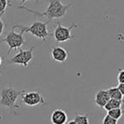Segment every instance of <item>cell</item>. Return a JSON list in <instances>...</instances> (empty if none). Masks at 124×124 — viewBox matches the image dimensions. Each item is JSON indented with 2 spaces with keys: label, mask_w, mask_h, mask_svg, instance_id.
I'll return each instance as SVG.
<instances>
[{
  "label": "cell",
  "mask_w": 124,
  "mask_h": 124,
  "mask_svg": "<svg viewBox=\"0 0 124 124\" xmlns=\"http://www.w3.org/2000/svg\"><path fill=\"white\" fill-rule=\"evenodd\" d=\"M49 23V21H46V22H40V21H33L30 26H21V25H16L13 27L20 28L21 32H28L31 33L33 37L37 38L38 39L42 40V41L45 42L48 38H50L52 36L51 33L48 31V28L47 26Z\"/></svg>",
  "instance_id": "cell-2"
},
{
  "label": "cell",
  "mask_w": 124,
  "mask_h": 124,
  "mask_svg": "<svg viewBox=\"0 0 124 124\" xmlns=\"http://www.w3.org/2000/svg\"><path fill=\"white\" fill-rule=\"evenodd\" d=\"M67 114L60 109L54 110L51 114V122L53 124H66L67 122Z\"/></svg>",
  "instance_id": "cell-10"
},
{
  "label": "cell",
  "mask_w": 124,
  "mask_h": 124,
  "mask_svg": "<svg viewBox=\"0 0 124 124\" xmlns=\"http://www.w3.org/2000/svg\"><path fill=\"white\" fill-rule=\"evenodd\" d=\"M117 81L119 83H124V70H119L118 75H117Z\"/></svg>",
  "instance_id": "cell-17"
},
{
  "label": "cell",
  "mask_w": 124,
  "mask_h": 124,
  "mask_svg": "<svg viewBox=\"0 0 124 124\" xmlns=\"http://www.w3.org/2000/svg\"><path fill=\"white\" fill-rule=\"evenodd\" d=\"M0 76H1V71H0Z\"/></svg>",
  "instance_id": "cell-23"
},
{
  "label": "cell",
  "mask_w": 124,
  "mask_h": 124,
  "mask_svg": "<svg viewBox=\"0 0 124 124\" xmlns=\"http://www.w3.org/2000/svg\"><path fill=\"white\" fill-rule=\"evenodd\" d=\"M0 41H1V43H5L8 44V46H9L8 54H9L12 50L20 49V48H21L26 43L24 37H23V33H16L15 31L14 27H12L11 31L6 35L5 38L1 39Z\"/></svg>",
  "instance_id": "cell-4"
},
{
  "label": "cell",
  "mask_w": 124,
  "mask_h": 124,
  "mask_svg": "<svg viewBox=\"0 0 124 124\" xmlns=\"http://www.w3.org/2000/svg\"><path fill=\"white\" fill-rule=\"evenodd\" d=\"M17 1L21 3V5H20V6H24V4H26L27 1H29V0H17ZM34 1L37 3V4H38V1H39V0H34Z\"/></svg>",
  "instance_id": "cell-20"
},
{
  "label": "cell",
  "mask_w": 124,
  "mask_h": 124,
  "mask_svg": "<svg viewBox=\"0 0 124 124\" xmlns=\"http://www.w3.org/2000/svg\"><path fill=\"white\" fill-rule=\"evenodd\" d=\"M1 64H2V58L0 56V66H1Z\"/></svg>",
  "instance_id": "cell-22"
},
{
  "label": "cell",
  "mask_w": 124,
  "mask_h": 124,
  "mask_svg": "<svg viewBox=\"0 0 124 124\" xmlns=\"http://www.w3.org/2000/svg\"><path fill=\"white\" fill-rule=\"evenodd\" d=\"M26 90H16L9 85V88H2L0 90V105L8 107L10 110L19 109L20 106L16 105L18 98Z\"/></svg>",
  "instance_id": "cell-3"
},
{
  "label": "cell",
  "mask_w": 124,
  "mask_h": 124,
  "mask_svg": "<svg viewBox=\"0 0 124 124\" xmlns=\"http://www.w3.org/2000/svg\"><path fill=\"white\" fill-rule=\"evenodd\" d=\"M122 113H123V112H122V110L121 108L113 109V110H109V111H107V115H109L110 116H111L112 118L116 119V120H117V121L122 117Z\"/></svg>",
  "instance_id": "cell-14"
},
{
  "label": "cell",
  "mask_w": 124,
  "mask_h": 124,
  "mask_svg": "<svg viewBox=\"0 0 124 124\" xmlns=\"http://www.w3.org/2000/svg\"><path fill=\"white\" fill-rule=\"evenodd\" d=\"M108 93L110 95V99H114V100H122V98H123V95L122 94V93L120 92L119 88L117 87H112L110 88L109 89H107Z\"/></svg>",
  "instance_id": "cell-12"
},
{
  "label": "cell",
  "mask_w": 124,
  "mask_h": 124,
  "mask_svg": "<svg viewBox=\"0 0 124 124\" xmlns=\"http://www.w3.org/2000/svg\"><path fill=\"white\" fill-rule=\"evenodd\" d=\"M103 124H117V120L112 118L109 115H106L103 120Z\"/></svg>",
  "instance_id": "cell-16"
},
{
  "label": "cell",
  "mask_w": 124,
  "mask_h": 124,
  "mask_svg": "<svg viewBox=\"0 0 124 124\" xmlns=\"http://www.w3.org/2000/svg\"><path fill=\"white\" fill-rule=\"evenodd\" d=\"M2 16L3 15H0V36L3 34L4 30V24L2 21Z\"/></svg>",
  "instance_id": "cell-18"
},
{
  "label": "cell",
  "mask_w": 124,
  "mask_h": 124,
  "mask_svg": "<svg viewBox=\"0 0 124 124\" xmlns=\"http://www.w3.org/2000/svg\"><path fill=\"white\" fill-rule=\"evenodd\" d=\"M66 124H77V122H75L74 120H71V121H70V122H66Z\"/></svg>",
  "instance_id": "cell-21"
},
{
  "label": "cell",
  "mask_w": 124,
  "mask_h": 124,
  "mask_svg": "<svg viewBox=\"0 0 124 124\" xmlns=\"http://www.w3.org/2000/svg\"><path fill=\"white\" fill-rule=\"evenodd\" d=\"M110 95H109L107 90L100 89L95 93L94 101L99 108L103 109L105 107V105L107 104V102L110 100Z\"/></svg>",
  "instance_id": "cell-9"
},
{
  "label": "cell",
  "mask_w": 124,
  "mask_h": 124,
  "mask_svg": "<svg viewBox=\"0 0 124 124\" xmlns=\"http://www.w3.org/2000/svg\"><path fill=\"white\" fill-rule=\"evenodd\" d=\"M122 105V100H114V99H110L107 104L105 105L104 109H105L106 111H109L110 110H113V109L116 108H121V106Z\"/></svg>",
  "instance_id": "cell-11"
},
{
  "label": "cell",
  "mask_w": 124,
  "mask_h": 124,
  "mask_svg": "<svg viewBox=\"0 0 124 124\" xmlns=\"http://www.w3.org/2000/svg\"><path fill=\"white\" fill-rule=\"evenodd\" d=\"M9 6H11L9 0H0V15H4Z\"/></svg>",
  "instance_id": "cell-15"
},
{
  "label": "cell",
  "mask_w": 124,
  "mask_h": 124,
  "mask_svg": "<svg viewBox=\"0 0 124 124\" xmlns=\"http://www.w3.org/2000/svg\"><path fill=\"white\" fill-rule=\"evenodd\" d=\"M117 88H119V90H120V92L122 93V94L124 96V83H119Z\"/></svg>",
  "instance_id": "cell-19"
},
{
  "label": "cell",
  "mask_w": 124,
  "mask_h": 124,
  "mask_svg": "<svg viewBox=\"0 0 124 124\" xmlns=\"http://www.w3.org/2000/svg\"><path fill=\"white\" fill-rule=\"evenodd\" d=\"M71 6V4H63L60 0H49L48 6L46 9V10L43 12L40 13L38 11H34L32 9H27L24 6H19L18 9H24L27 12L32 13L36 16H41V17H46L48 18V21H52L54 19H60V18L64 17L66 15L68 9Z\"/></svg>",
  "instance_id": "cell-1"
},
{
  "label": "cell",
  "mask_w": 124,
  "mask_h": 124,
  "mask_svg": "<svg viewBox=\"0 0 124 124\" xmlns=\"http://www.w3.org/2000/svg\"><path fill=\"white\" fill-rule=\"evenodd\" d=\"M74 121L77 122V124H89L88 115H83V114L78 113L75 116Z\"/></svg>",
  "instance_id": "cell-13"
},
{
  "label": "cell",
  "mask_w": 124,
  "mask_h": 124,
  "mask_svg": "<svg viewBox=\"0 0 124 124\" xmlns=\"http://www.w3.org/2000/svg\"><path fill=\"white\" fill-rule=\"evenodd\" d=\"M33 48L34 47H31L29 49L26 50L20 48L19 52L13 58L8 60V64L20 65V66H22L23 67H26L33 59Z\"/></svg>",
  "instance_id": "cell-6"
},
{
  "label": "cell",
  "mask_w": 124,
  "mask_h": 124,
  "mask_svg": "<svg viewBox=\"0 0 124 124\" xmlns=\"http://www.w3.org/2000/svg\"><path fill=\"white\" fill-rule=\"evenodd\" d=\"M21 97V102L26 106H36L46 102L43 96L38 91H25Z\"/></svg>",
  "instance_id": "cell-7"
},
{
  "label": "cell",
  "mask_w": 124,
  "mask_h": 124,
  "mask_svg": "<svg viewBox=\"0 0 124 124\" xmlns=\"http://www.w3.org/2000/svg\"><path fill=\"white\" fill-rule=\"evenodd\" d=\"M57 27L55 28L54 32V38L57 43H65L69 40L73 39V35L71 33L72 30L78 26V24L72 23L69 27H66L61 25L60 21H56Z\"/></svg>",
  "instance_id": "cell-5"
},
{
  "label": "cell",
  "mask_w": 124,
  "mask_h": 124,
  "mask_svg": "<svg viewBox=\"0 0 124 124\" xmlns=\"http://www.w3.org/2000/svg\"><path fill=\"white\" fill-rule=\"evenodd\" d=\"M51 57L54 61L63 63L68 58V52L62 47H55L51 49Z\"/></svg>",
  "instance_id": "cell-8"
}]
</instances>
